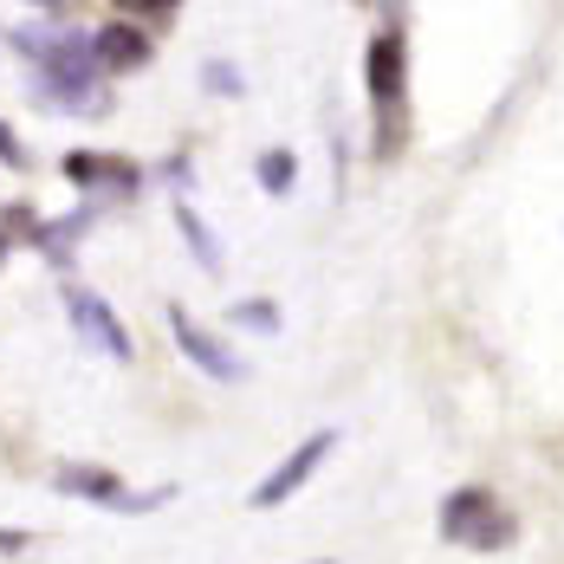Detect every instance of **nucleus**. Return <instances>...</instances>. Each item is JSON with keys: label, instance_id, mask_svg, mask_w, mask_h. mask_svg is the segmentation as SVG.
<instances>
[{"label": "nucleus", "instance_id": "obj_1", "mask_svg": "<svg viewBox=\"0 0 564 564\" xmlns=\"http://www.w3.org/2000/svg\"><path fill=\"white\" fill-rule=\"evenodd\" d=\"M13 46L40 58V78H46V91H53L58 105H72V111L98 105V53H91V40L78 26H58V20L13 26Z\"/></svg>", "mask_w": 564, "mask_h": 564}, {"label": "nucleus", "instance_id": "obj_2", "mask_svg": "<svg viewBox=\"0 0 564 564\" xmlns=\"http://www.w3.org/2000/svg\"><path fill=\"white\" fill-rule=\"evenodd\" d=\"M364 85H370V105H377V156L402 150V85H409V65H402V33L383 26L364 53Z\"/></svg>", "mask_w": 564, "mask_h": 564}, {"label": "nucleus", "instance_id": "obj_3", "mask_svg": "<svg viewBox=\"0 0 564 564\" xmlns=\"http://www.w3.org/2000/svg\"><path fill=\"white\" fill-rule=\"evenodd\" d=\"M442 539L474 545V552H500V545H512V512L487 487H460L442 500Z\"/></svg>", "mask_w": 564, "mask_h": 564}, {"label": "nucleus", "instance_id": "obj_4", "mask_svg": "<svg viewBox=\"0 0 564 564\" xmlns=\"http://www.w3.org/2000/svg\"><path fill=\"white\" fill-rule=\"evenodd\" d=\"M332 448H338V435H332V429L305 435V442H299V448L285 454L280 467H273V474L253 487V507H280V500H292V494H299V487H305V480L325 467V454H332Z\"/></svg>", "mask_w": 564, "mask_h": 564}, {"label": "nucleus", "instance_id": "obj_5", "mask_svg": "<svg viewBox=\"0 0 564 564\" xmlns=\"http://www.w3.org/2000/svg\"><path fill=\"white\" fill-rule=\"evenodd\" d=\"M170 332H175V344L188 350V364H202L208 377H221V383H240V377H247V357H240L234 344H221L215 332H202L182 305H170Z\"/></svg>", "mask_w": 564, "mask_h": 564}, {"label": "nucleus", "instance_id": "obj_6", "mask_svg": "<svg viewBox=\"0 0 564 564\" xmlns=\"http://www.w3.org/2000/svg\"><path fill=\"white\" fill-rule=\"evenodd\" d=\"M58 487L65 494H78V500H91V507H117V512H150L163 507L170 494H130L117 474H105V467H58Z\"/></svg>", "mask_w": 564, "mask_h": 564}, {"label": "nucleus", "instance_id": "obj_7", "mask_svg": "<svg viewBox=\"0 0 564 564\" xmlns=\"http://www.w3.org/2000/svg\"><path fill=\"white\" fill-rule=\"evenodd\" d=\"M65 312H72V325H78V338L91 344V350H105V357H130V332L117 325V312L98 299V292H85V285H72L65 292Z\"/></svg>", "mask_w": 564, "mask_h": 564}, {"label": "nucleus", "instance_id": "obj_8", "mask_svg": "<svg viewBox=\"0 0 564 564\" xmlns=\"http://www.w3.org/2000/svg\"><path fill=\"white\" fill-rule=\"evenodd\" d=\"M91 53H98V72H137V65H150V33L130 26V20H111L91 40Z\"/></svg>", "mask_w": 564, "mask_h": 564}, {"label": "nucleus", "instance_id": "obj_9", "mask_svg": "<svg viewBox=\"0 0 564 564\" xmlns=\"http://www.w3.org/2000/svg\"><path fill=\"white\" fill-rule=\"evenodd\" d=\"M65 175H72L78 188H111V195H130V188H137V170H130L123 156H91V150L65 156Z\"/></svg>", "mask_w": 564, "mask_h": 564}, {"label": "nucleus", "instance_id": "obj_10", "mask_svg": "<svg viewBox=\"0 0 564 564\" xmlns=\"http://www.w3.org/2000/svg\"><path fill=\"white\" fill-rule=\"evenodd\" d=\"M175 227H182V240H188V247H195V260H202V267H208V273H215V267H221V240H215V234H208V227H202V215H195V208H188V202H182V208H175Z\"/></svg>", "mask_w": 564, "mask_h": 564}, {"label": "nucleus", "instance_id": "obj_11", "mask_svg": "<svg viewBox=\"0 0 564 564\" xmlns=\"http://www.w3.org/2000/svg\"><path fill=\"white\" fill-rule=\"evenodd\" d=\"M227 318H234V325H247V332H273V325H280V305H273V299H240Z\"/></svg>", "mask_w": 564, "mask_h": 564}, {"label": "nucleus", "instance_id": "obj_12", "mask_svg": "<svg viewBox=\"0 0 564 564\" xmlns=\"http://www.w3.org/2000/svg\"><path fill=\"white\" fill-rule=\"evenodd\" d=\"M292 170H299V163H292V150H267V156H260V188L285 195V188H292Z\"/></svg>", "mask_w": 564, "mask_h": 564}, {"label": "nucleus", "instance_id": "obj_13", "mask_svg": "<svg viewBox=\"0 0 564 564\" xmlns=\"http://www.w3.org/2000/svg\"><path fill=\"white\" fill-rule=\"evenodd\" d=\"M202 85H208V91H221V98H240V72H234V65H208V72H202Z\"/></svg>", "mask_w": 564, "mask_h": 564}, {"label": "nucleus", "instance_id": "obj_14", "mask_svg": "<svg viewBox=\"0 0 564 564\" xmlns=\"http://www.w3.org/2000/svg\"><path fill=\"white\" fill-rule=\"evenodd\" d=\"M0 163H20V143H13V130L0 123Z\"/></svg>", "mask_w": 564, "mask_h": 564}, {"label": "nucleus", "instance_id": "obj_15", "mask_svg": "<svg viewBox=\"0 0 564 564\" xmlns=\"http://www.w3.org/2000/svg\"><path fill=\"white\" fill-rule=\"evenodd\" d=\"M0 545H7V552H20V545H26V539H20V532H0Z\"/></svg>", "mask_w": 564, "mask_h": 564}, {"label": "nucleus", "instance_id": "obj_16", "mask_svg": "<svg viewBox=\"0 0 564 564\" xmlns=\"http://www.w3.org/2000/svg\"><path fill=\"white\" fill-rule=\"evenodd\" d=\"M0 260H7V234H0Z\"/></svg>", "mask_w": 564, "mask_h": 564}]
</instances>
